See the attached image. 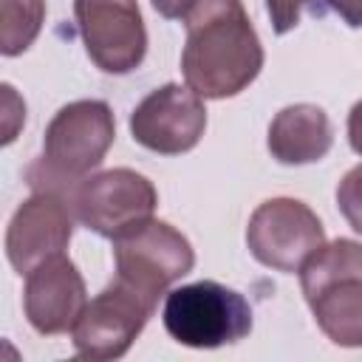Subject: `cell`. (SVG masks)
<instances>
[{
  "mask_svg": "<svg viewBox=\"0 0 362 362\" xmlns=\"http://www.w3.org/2000/svg\"><path fill=\"white\" fill-rule=\"evenodd\" d=\"M181 71L201 99H229L246 90L263 68V45L240 0H189Z\"/></svg>",
  "mask_w": 362,
  "mask_h": 362,
  "instance_id": "obj_1",
  "label": "cell"
},
{
  "mask_svg": "<svg viewBox=\"0 0 362 362\" xmlns=\"http://www.w3.org/2000/svg\"><path fill=\"white\" fill-rule=\"evenodd\" d=\"M113 136L116 119L105 102L79 99L59 107L45 127L42 156L25 173L31 189L54 192L68 201L74 187L102 164Z\"/></svg>",
  "mask_w": 362,
  "mask_h": 362,
  "instance_id": "obj_2",
  "label": "cell"
},
{
  "mask_svg": "<svg viewBox=\"0 0 362 362\" xmlns=\"http://www.w3.org/2000/svg\"><path fill=\"white\" fill-rule=\"evenodd\" d=\"M300 286L320 331L342 348H362V243H322L300 269Z\"/></svg>",
  "mask_w": 362,
  "mask_h": 362,
  "instance_id": "obj_3",
  "label": "cell"
},
{
  "mask_svg": "<svg viewBox=\"0 0 362 362\" xmlns=\"http://www.w3.org/2000/svg\"><path fill=\"white\" fill-rule=\"evenodd\" d=\"M161 320L167 334L187 348H221L252 331V305L223 283L198 280L167 291Z\"/></svg>",
  "mask_w": 362,
  "mask_h": 362,
  "instance_id": "obj_4",
  "label": "cell"
},
{
  "mask_svg": "<svg viewBox=\"0 0 362 362\" xmlns=\"http://www.w3.org/2000/svg\"><path fill=\"white\" fill-rule=\"evenodd\" d=\"M116 277L158 305V297L195 266L189 240L167 221H144L113 240Z\"/></svg>",
  "mask_w": 362,
  "mask_h": 362,
  "instance_id": "obj_5",
  "label": "cell"
},
{
  "mask_svg": "<svg viewBox=\"0 0 362 362\" xmlns=\"http://www.w3.org/2000/svg\"><path fill=\"white\" fill-rule=\"evenodd\" d=\"M68 204L74 209V218L82 226H88L102 238L116 240L119 235L153 218L158 195H156V187L141 173L116 167V170L85 175L74 187Z\"/></svg>",
  "mask_w": 362,
  "mask_h": 362,
  "instance_id": "obj_6",
  "label": "cell"
},
{
  "mask_svg": "<svg viewBox=\"0 0 362 362\" xmlns=\"http://www.w3.org/2000/svg\"><path fill=\"white\" fill-rule=\"evenodd\" d=\"M153 311L156 303H150L144 294L113 277V283H107L93 300H88L76 325L71 328L76 356L90 362L124 356L133 339L153 317Z\"/></svg>",
  "mask_w": 362,
  "mask_h": 362,
  "instance_id": "obj_7",
  "label": "cell"
},
{
  "mask_svg": "<svg viewBox=\"0 0 362 362\" xmlns=\"http://www.w3.org/2000/svg\"><path fill=\"white\" fill-rule=\"evenodd\" d=\"M325 243L320 218L297 198L263 201L246 226V246L252 257L274 272L294 274Z\"/></svg>",
  "mask_w": 362,
  "mask_h": 362,
  "instance_id": "obj_8",
  "label": "cell"
},
{
  "mask_svg": "<svg viewBox=\"0 0 362 362\" xmlns=\"http://www.w3.org/2000/svg\"><path fill=\"white\" fill-rule=\"evenodd\" d=\"M74 20L99 71L122 76L141 65L147 28L136 0H74Z\"/></svg>",
  "mask_w": 362,
  "mask_h": 362,
  "instance_id": "obj_9",
  "label": "cell"
},
{
  "mask_svg": "<svg viewBox=\"0 0 362 362\" xmlns=\"http://www.w3.org/2000/svg\"><path fill=\"white\" fill-rule=\"evenodd\" d=\"M206 130V107L192 88L161 85L147 93L130 113L133 141L161 156H181L192 150Z\"/></svg>",
  "mask_w": 362,
  "mask_h": 362,
  "instance_id": "obj_10",
  "label": "cell"
},
{
  "mask_svg": "<svg viewBox=\"0 0 362 362\" xmlns=\"http://www.w3.org/2000/svg\"><path fill=\"white\" fill-rule=\"evenodd\" d=\"M74 235V209L54 192H34L17 206L6 229V257L17 274H28L37 263L59 255Z\"/></svg>",
  "mask_w": 362,
  "mask_h": 362,
  "instance_id": "obj_11",
  "label": "cell"
},
{
  "mask_svg": "<svg viewBox=\"0 0 362 362\" xmlns=\"http://www.w3.org/2000/svg\"><path fill=\"white\" fill-rule=\"evenodd\" d=\"M85 305H88L85 280L74 266V260L65 257L62 252L45 257L25 274L23 308H25V320L37 334L54 337L71 331Z\"/></svg>",
  "mask_w": 362,
  "mask_h": 362,
  "instance_id": "obj_12",
  "label": "cell"
},
{
  "mask_svg": "<svg viewBox=\"0 0 362 362\" xmlns=\"http://www.w3.org/2000/svg\"><path fill=\"white\" fill-rule=\"evenodd\" d=\"M334 144L331 119L322 107L300 102L283 107L269 124V153L280 164H311Z\"/></svg>",
  "mask_w": 362,
  "mask_h": 362,
  "instance_id": "obj_13",
  "label": "cell"
},
{
  "mask_svg": "<svg viewBox=\"0 0 362 362\" xmlns=\"http://www.w3.org/2000/svg\"><path fill=\"white\" fill-rule=\"evenodd\" d=\"M45 0H0V54H23L40 34Z\"/></svg>",
  "mask_w": 362,
  "mask_h": 362,
  "instance_id": "obj_14",
  "label": "cell"
},
{
  "mask_svg": "<svg viewBox=\"0 0 362 362\" xmlns=\"http://www.w3.org/2000/svg\"><path fill=\"white\" fill-rule=\"evenodd\" d=\"M305 8L317 17H322L325 11H334L351 28L362 25V0H266V11L274 34H288L291 28H297Z\"/></svg>",
  "mask_w": 362,
  "mask_h": 362,
  "instance_id": "obj_15",
  "label": "cell"
},
{
  "mask_svg": "<svg viewBox=\"0 0 362 362\" xmlns=\"http://www.w3.org/2000/svg\"><path fill=\"white\" fill-rule=\"evenodd\" d=\"M337 206L348 226L362 235V164L348 170L337 187Z\"/></svg>",
  "mask_w": 362,
  "mask_h": 362,
  "instance_id": "obj_16",
  "label": "cell"
},
{
  "mask_svg": "<svg viewBox=\"0 0 362 362\" xmlns=\"http://www.w3.org/2000/svg\"><path fill=\"white\" fill-rule=\"evenodd\" d=\"M348 141H351L354 153L362 156V102H356L348 113Z\"/></svg>",
  "mask_w": 362,
  "mask_h": 362,
  "instance_id": "obj_17",
  "label": "cell"
},
{
  "mask_svg": "<svg viewBox=\"0 0 362 362\" xmlns=\"http://www.w3.org/2000/svg\"><path fill=\"white\" fill-rule=\"evenodd\" d=\"M150 3H153V8H156L161 17H167V20L184 17V11H187V6H189V0H150Z\"/></svg>",
  "mask_w": 362,
  "mask_h": 362,
  "instance_id": "obj_18",
  "label": "cell"
}]
</instances>
